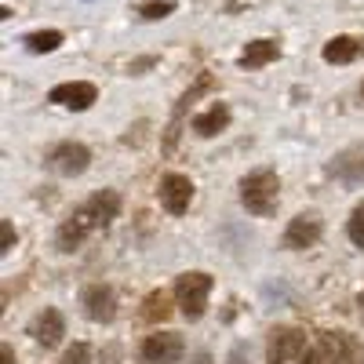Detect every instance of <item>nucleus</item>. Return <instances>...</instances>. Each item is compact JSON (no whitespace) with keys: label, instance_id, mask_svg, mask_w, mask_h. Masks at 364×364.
Instances as JSON below:
<instances>
[{"label":"nucleus","instance_id":"obj_1","mask_svg":"<svg viewBox=\"0 0 364 364\" xmlns=\"http://www.w3.org/2000/svg\"><path fill=\"white\" fill-rule=\"evenodd\" d=\"M117 215H120V193L117 190L91 193L80 208H73L70 215L63 219V226H58V248H63V252H77L91 230L109 226Z\"/></svg>","mask_w":364,"mask_h":364},{"label":"nucleus","instance_id":"obj_2","mask_svg":"<svg viewBox=\"0 0 364 364\" xmlns=\"http://www.w3.org/2000/svg\"><path fill=\"white\" fill-rule=\"evenodd\" d=\"M277 200H281V178H277V171L259 168V171L240 178V204H245L252 215H259V219L273 215V211H277Z\"/></svg>","mask_w":364,"mask_h":364},{"label":"nucleus","instance_id":"obj_3","mask_svg":"<svg viewBox=\"0 0 364 364\" xmlns=\"http://www.w3.org/2000/svg\"><path fill=\"white\" fill-rule=\"evenodd\" d=\"M211 288H215L211 273H204V269L182 273V277L175 281V299H178L182 317H186V321H200L204 310H208V295H211Z\"/></svg>","mask_w":364,"mask_h":364},{"label":"nucleus","instance_id":"obj_4","mask_svg":"<svg viewBox=\"0 0 364 364\" xmlns=\"http://www.w3.org/2000/svg\"><path fill=\"white\" fill-rule=\"evenodd\" d=\"M357 360V343L346 331H321V339L302 353L299 364H353Z\"/></svg>","mask_w":364,"mask_h":364},{"label":"nucleus","instance_id":"obj_5","mask_svg":"<svg viewBox=\"0 0 364 364\" xmlns=\"http://www.w3.org/2000/svg\"><path fill=\"white\" fill-rule=\"evenodd\" d=\"M306 331L302 328H273L266 339V364H291L306 353Z\"/></svg>","mask_w":364,"mask_h":364},{"label":"nucleus","instance_id":"obj_6","mask_svg":"<svg viewBox=\"0 0 364 364\" xmlns=\"http://www.w3.org/2000/svg\"><path fill=\"white\" fill-rule=\"evenodd\" d=\"M182 353H186V343H182L178 331H154L139 346L142 364H178Z\"/></svg>","mask_w":364,"mask_h":364},{"label":"nucleus","instance_id":"obj_7","mask_svg":"<svg viewBox=\"0 0 364 364\" xmlns=\"http://www.w3.org/2000/svg\"><path fill=\"white\" fill-rule=\"evenodd\" d=\"M91 164V149L84 142H58L51 146V154H48V168L55 175H63V178H73V175H84Z\"/></svg>","mask_w":364,"mask_h":364},{"label":"nucleus","instance_id":"obj_8","mask_svg":"<svg viewBox=\"0 0 364 364\" xmlns=\"http://www.w3.org/2000/svg\"><path fill=\"white\" fill-rule=\"evenodd\" d=\"M48 102L80 113V109H91V106L99 102V87L91 84V80H66V84H55L48 91Z\"/></svg>","mask_w":364,"mask_h":364},{"label":"nucleus","instance_id":"obj_9","mask_svg":"<svg viewBox=\"0 0 364 364\" xmlns=\"http://www.w3.org/2000/svg\"><path fill=\"white\" fill-rule=\"evenodd\" d=\"M324 233V223L317 211H299V215L288 223L284 230V248L288 252H302V248H314Z\"/></svg>","mask_w":364,"mask_h":364},{"label":"nucleus","instance_id":"obj_10","mask_svg":"<svg viewBox=\"0 0 364 364\" xmlns=\"http://www.w3.org/2000/svg\"><path fill=\"white\" fill-rule=\"evenodd\" d=\"M157 197L164 204V211L171 215H182V211H190V200H193V182L178 171H168L161 175V186H157Z\"/></svg>","mask_w":364,"mask_h":364},{"label":"nucleus","instance_id":"obj_11","mask_svg":"<svg viewBox=\"0 0 364 364\" xmlns=\"http://www.w3.org/2000/svg\"><path fill=\"white\" fill-rule=\"evenodd\" d=\"M80 306H84V317L95 321V324H109L117 317V295L109 284H87L80 291Z\"/></svg>","mask_w":364,"mask_h":364},{"label":"nucleus","instance_id":"obj_12","mask_svg":"<svg viewBox=\"0 0 364 364\" xmlns=\"http://www.w3.org/2000/svg\"><path fill=\"white\" fill-rule=\"evenodd\" d=\"M29 336H33L44 350H51V346H58L63 343V336H66V321H63V314L58 310H41L37 317H33V324H29Z\"/></svg>","mask_w":364,"mask_h":364},{"label":"nucleus","instance_id":"obj_13","mask_svg":"<svg viewBox=\"0 0 364 364\" xmlns=\"http://www.w3.org/2000/svg\"><path fill=\"white\" fill-rule=\"evenodd\" d=\"M328 171L336 175V178H343L346 186H357V182H364V146H346L343 154L331 157Z\"/></svg>","mask_w":364,"mask_h":364},{"label":"nucleus","instance_id":"obj_14","mask_svg":"<svg viewBox=\"0 0 364 364\" xmlns=\"http://www.w3.org/2000/svg\"><path fill=\"white\" fill-rule=\"evenodd\" d=\"M321 55H324V63H331V66H346V63H353V58L364 55V41H357V37H331Z\"/></svg>","mask_w":364,"mask_h":364},{"label":"nucleus","instance_id":"obj_15","mask_svg":"<svg viewBox=\"0 0 364 364\" xmlns=\"http://www.w3.org/2000/svg\"><path fill=\"white\" fill-rule=\"evenodd\" d=\"M277 55H281V44L277 41H252L245 51H240L237 66L240 70H259V66H269Z\"/></svg>","mask_w":364,"mask_h":364},{"label":"nucleus","instance_id":"obj_16","mask_svg":"<svg viewBox=\"0 0 364 364\" xmlns=\"http://www.w3.org/2000/svg\"><path fill=\"white\" fill-rule=\"evenodd\" d=\"M226 128H230V109H226L223 102L208 106L204 113L193 117V132H197L200 139H211V135H219V132H226Z\"/></svg>","mask_w":364,"mask_h":364},{"label":"nucleus","instance_id":"obj_17","mask_svg":"<svg viewBox=\"0 0 364 364\" xmlns=\"http://www.w3.org/2000/svg\"><path fill=\"white\" fill-rule=\"evenodd\" d=\"M208 87H211V77L204 73V77H200V80H197V84H193V87L186 91V95H182V99H178V106H175V120H171V132H168V149L175 146V135H178V124H182V117H186V109H190V102H193V99L200 95V91H208Z\"/></svg>","mask_w":364,"mask_h":364},{"label":"nucleus","instance_id":"obj_18","mask_svg":"<svg viewBox=\"0 0 364 364\" xmlns=\"http://www.w3.org/2000/svg\"><path fill=\"white\" fill-rule=\"evenodd\" d=\"M22 44L33 55H48V51H55L58 44H63V33H58V29H37V33H26Z\"/></svg>","mask_w":364,"mask_h":364},{"label":"nucleus","instance_id":"obj_19","mask_svg":"<svg viewBox=\"0 0 364 364\" xmlns=\"http://www.w3.org/2000/svg\"><path fill=\"white\" fill-rule=\"evenodd\" d=\"M142 317H146V321H164V317H171V299H168V291H149L146 302H142Z\"/></svg>","mask_w":364,"mask_h":364},{"label":"nucleus","instance_id":"obj_20","mask_svg":"<svg viewBox=\"0 0 364 364\" xmlns=\"http://www.w3.org/2000/svg\"><path fill=\"white\" fill-rule=\"evenodd\" d=\"M175 11V0H146V4H139V18L146 22H161Z\"/></svg>","mask_w":364,"mask_h":364},{"label":"nucleus","instance_id":"obj_21","mask_svg":"<svg viewBox=\"0 0 364 364\" xmlns=\"http://www.w3.org/2000/svg\"><path fill=\"white\" fill-rule=\"evenodd\" d=\"M346 237L353 240L357 248H364V200L350 211V223H346Z\"/></svg>","mask_w":364,"mask_h":364},{"label":"nucleus","instance_id":"obj_22","mask_svg":"<svg viewBox=\"0 0 364 364\" xmlns=\"http://www.w3.org/2000/svg\"><path fill=\"white\" fill-rule=\"evenodd\" d=\"M58 364H91V346L87 343H73L63 353V360H58Z\"/></svg>","mask_w":364,"mask_h":364},{"label":"nucleus","instance_id":"obj_23","mask_svg":"<svg viewBox=\"0 0 364 364\" xmlns=\"http://www.w3.org/2000/svg\"><path fill=\"white\" fill-rule=\"evenodd\" d=\"M15 248V230H11V219H4V223H0V252H11Z\"/></svg>","mask_w":364,"mask_h":364},{"label":"nucleus","instance_id":"obj_24","mask_svg":"<svg viewBox=\"0 0 364 364\" xmlns=\"http://www.w3.org/2000/svg\"><path fill=\"white\" fill-rule=\"evenodd\" d=\"M0 360H4V364H15V353H11V346H0Z\"/></svg>","mask_w":364,"mask_h":364},{"label":"nucleus","instance_id":"obj_25","mask_svg":"<svg viewBox=\"0 0 364 364\" xmlns=\"http://www.w3.org/2000/svg\"><path fill=\"white\" fill-rule=\"evenodd\" d=\"M360 99H364V84H360Z\"/></svg>","mask_w":364,"mask_h":364},{"label":"nucleus","instance_id":"obj_26","mask_svg":"<svg viewBox=\"0 0 364 364\" xmlns=\"http://www.w3.org/2000/svg\"><path fill=\"white\" fill-rule=\"evenodd\" d=\"M360 306H364V291H360Z\"/></svg>","mask_w":364,"mask_h":364}]
</instances>
